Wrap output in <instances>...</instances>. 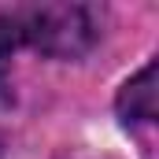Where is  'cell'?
I'll use <instances>...</instances> for the list:
<instances>
[{
  "label": "cell",
  "instance_id": "obj_2",
  "mask_svg": "<svg viewBox=\"0 0 159 159\" xmlns=\"http://www.w3.org/2000/svg\"><path fill=\"white\" fill-rule=\"evenodd\" d=\"M115 111L126 126L133 122H156L159 115V93H156V59H148L115 96Z\"/></svg>",
  "mask_w": 159,
  "mask_h": 159
},
{
  "label": "cell",
  "instance_id": "obj_3",
  "mask_svg": "<svg viewBox=\"0 0 159 159\" xmlns=\"http://www.w3.org/2000/svg\"><path fill=\"white\" fill-rule=\"evenodd\" d=\"M22 48L19 41V22H15V11H0V107L11 104V56Z\"/></svg>",
  "mask_w": 159,
  "mask_h": 159
},
{
  "label": "cell",
  "instance_id": "obj_1",
  "mask_svg": "<svg viewBox=\"0 0 159 159\" xmlns=\"http://www.w3.org/2000/svg\"><path fill=\"white\" fill-rule=\"evenodd\" d=\"M19 22L22 48H34L48 59H81L104 34L107 7L100 4H22L11 7Z\"/></svg>",
  "mask_w": 159,
  "mask_h": 159
}]
</instances>
